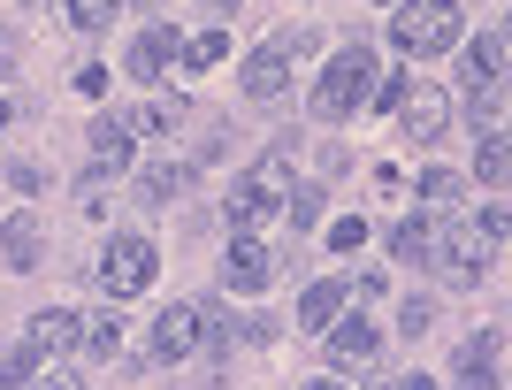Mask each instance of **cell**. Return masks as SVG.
<instances>
[{
	"mask_svg": "<svg viewBox=\"0 0 512 390\" xmlns=\"http://www.w3.org/2000/svg\"><path fill=\"white\" fill-rule=\"evenodd\" d=\"M375 77H383V62H375L367 46H344V54H329V69L314 77V115H321V123L360 115V108H367V92H375Z\"/></svg>",
	"mask_w": 512,
	"mask_h": 390,
	"instance_id": "1",
	"label": "cell"
},
{
	"mask_svg": "<svg viewBox=\"0 0 512 390\" xmlns=\"http://www.w3.org/2000/svg\"><path fill=\"white\" fill-rule=\"evenodd\" d=\"M390 39H398V54H444L451 39H459V8L451 0H398V16H390Z\"/></svg>",
	"mask_w": 512,
	"mask_h": 390,
	"instance_id": "2",
	"label": "cell"
},
{
	"mask_svg": "<svg viewBox=\"0 0 512 390\" xmlns=\"http://www.w3.org/2000/svg\"><path fill=\"white\" fill-rule=\"evenodd\" d=\"M153 276H161V253H153V238H107V253H100V291H107L115 306L138 299Z\"/></svg>",
	"mask_w": 512,
	"mask_h": 390,
	"instance_id": "3",
	"label": "cell"
},
{
	"mask_svg": "<svg viewBox=\"0 0 512 390\" xmlns=\"http://www.w3.org/2000/svg\"><path fill=\"white\" fill-rule=\"evenodd\" d=\"M428 260H444L451 276L467 283V276H482V268H490V260H497V238H490V230H482V222H474V215H451L444 230L428 238Z\"/></svg>",
	"mask_w": 512,
	"mask_h": 390,
	"instance_id": "4",
	"label": "cell"
},
{
	"mask_svg": "<svg viewBox=\"0 0 512 390\" xmlns=\"http://www.w3.org/2000/svg\"><path fill=\"white\" fill-rule=\"evenodd\" d=\"M299 62H306V39H299V31L268 39V46L253 54V62H245V92H253V100H276V92L291 85V77H299Z\"/></svg>",
	"mask_w": 512,
	"mask_h": 390,
	"instance_id": "5",
	"label": "cell"
},
{
	"mask_svg": "<svg viewBox=\"0 0 512 390\" xmlns=\"http://www.w3.org/2000/svg\"><path fill=\"white\" fill-rule=\"evenodd\" d=\"M237 184H245V199L268 215V207H283V199L299 192V153H291V146H268L253 161V176H237Z\"/></svg>",
	"mask_w": 512,
	"mask_h": 390,
	"instance_id": "6",
	"label": "cell"
},
{
	"mask_svg": "<svg viewBox=\"0 0 512 390\" xmlns=\"http://www.w3.org/2000/svg\"><path fill=\"white\" fill-rule=\"evenodd\" d=\"M77 345H85V314H69V306L31 314V360H69Z\"/></svg>",
	"mask_w": 512,
	"mask_h": 390,
	"instance_id": "7",
	"label": "cell"
},
{
	"mask_svg": "<svg viewBox=\"0 0 512 390\" xmlns=\"http://www.w3.org/2000/svg\"><path fill=\"white\" fill-rule=\"evenodd\" d=\"M207 345V306H169L161 322H153V352L161 360H192Z\"/></svg>",
	"mask_w": 512,
	"mask_h": 390,
	"instance_id": "8",
	"label": "cell"
},
{
	"mask_svg": "<svg viewBox=\"0 0 512 390\" xmlns=\"http://www.w3.org/2000/svg\"><path fill=\"white\" fill-rule=\"evenodd\" d=\"M321 345H329V368H375V352H383V329L375 322H329L321 329Z\"/></svg>",
	"mask_w": 512,
	"mask_h": 390,
	"instance_id": "9",
	"label": "cell"
},
{
	"mask_svg": "<svg viewBox=\"0 0 512 390\" xmlns=\"http://www.w3.org/2000/svg\"><path fill=\"white\" fill-rule=\"evenodd\" d=\"M222 283H230L237 299H260V291L276 283V253H268V245H253V238H237L230 260H222Z\"/></svg>",
	"mask_w": 512,
	"mask_h": 390,
	"instance_id": "10",
	"label": "cell"
},
{
	"mask_svg": "<svg viewBox=\"0 0 512 390\" xmlns=\"http://www.w3.org/2000/svg\"><path fill=\"white\" fill-rule=\"evenodd\" d=\"M176 54H184L176 23H153V31H138V46H130V77H138V85H161L176 69Z\"/></svg>",
	"mask_w": 512,
	"mask_h": 390,
	"instance_id": "11",
	"label": "cell"
},
{
	"mask_svg": "<svg viewBox=\"0 0 512 390\" xmlns=\"http://www.w3.org/2000/svg\"><path fill=\"white\" fill-rule=\"evenodd\" d=\"M497 368H505V329H482L459 345V383L467 390H497Z\"/></svg>",
	"mask_w": 512,
	"mask_h": 390,
	"instance_id": "12",
	"label": "cell"
},
{
	"mask_svg": "<svg viewBox=\"0 0 512 390\" xmlns=\"http://www.w3.org/2000/svg\"><path fill=\"white\" fill-rule=\"evenodd\" d=\"M344 306H352V291H344V276H329V283H306V291H299V329H306V337H321V329L337 322Z\"/></svg>",
	"mask_w": 512,
	"mask_h": 390,
	"instance_id": "13",
	"label": "cell"
},
{
	"mask_svg": "<svg viewBox=\"0 0 512 390\" xmlns=\"http://www.w3.org/2000/svg\"><path fill=\"white\" fill-rule=\"evenodd\" d=\"M39 253H46L39 215H8V222H0V260H8L16 276H31V268H39Z\"/></svg>",
	"mask_w": 512,
	"mask_h": 390,
	"instance_id": "14",
	"label": "cell"
},
{
	"mask_svg": "<svg viewBox=\"0 0 512 390\" xmlns=\"http://www.w3.org/2000/svg\"><path fill=\"white\" fill-rule=\"evenodd\" d=\"M184 192H192V169H184V161H153V169H138V207H176Z\"/></svg>",
	"mask_w": 512,
	"mask_h": 390,
	"instance_id": "15",
	"label": "cell"
},
{
	"mask_svg": "<svg viewBox=\"0 0 512 390\" xmlns=\"http://www.w3.org/2000/svg\"><path fill=\"white\" fill-rule=\"evenodd\" d=\"M130 138H138V130H130V115H100V123H92V169H130Z\"/></svg>",
	"mask_w": 512,
	"mask_h": 390,
	"instance_id": "16",
	"label": "cell"
},
{
	"mask_svg": "<svg viewBox=\"0 0 512 390\" xmlns=\"http://www.w3.org/2000/svg\"><path fill=\"white\" fill-rule=\"evenodd\" d=\"M398 115H406V138H436V130L451 123V100H444L436 85H413V92H406V108H398Z\"/></svg>",
	"mask_w": 512,
	"mask_h": 390,
	"instance_id": "17",
	"label": "cell"
},
{
	"mask_svg": "<svg viewBox=\"0 0 512 390\" xmlns=\"http://www.w3.org/2000/svg\"><path fill=\"white\" fill-rule=\"evenodd\" d=\"M467 77L474 85H505V31H482L467 46Z\"/></svg>",
	"mask_w": 512,
	"mask_h": 390,
	"instance_id": "18",
	"label": "cell"
},
{
	"mask_svg": "<svg viewBox=\"0 0 512 390\" xmlns=\"http://www.w3.org/2000/svg\"><path fill=\"white\" fill-rule=\"evenodd\" d=\"M130 130H138V138H176V130H184V100H169V92L146 100V108L130 115Z\"/></svg>",
	"mask_w": 512,
	"mask_h": 390,
	"instance_id": "19",
	"label": "cell"
},
{
	"mask_svg": "<svg viewBox=\"0 0 512 390\" xmlns=\"http://www.w3.org/2000/svg\"><path fill=\"white\" fill-rule=\"evenodd\" d=\"M77 352H100V360H115V352H123V314H115V306L85 314V345H77Z\"/></svg>",
	"mask_w": 512,
	"mask_h": 390,
	"instance_id": "20",
	"label": "cell"
},
{
	"mask_svg": "<svg viewBox=\"0 0 512 390\" xmlns=\"http://www.w3.org/2000/svg\"><path fill=\"white\" fill-rule=\"evenodd\" d=\"M505 169H512L505 130H482V146H474V176H482V184H505Z\"/></svg>",
	"mask_w": 512,
	"mask_h": 390,
	"instance_id": "21",
	"label": "cell"
},
{
	"mask_svg": "<svg viewBox=\"0 0 512 390\" xmlns=\"http://www.w3.org/2000/svg\"><path fill=\"white\" fill-rule=\"evenodd\" d=\"M428 238H436V222H398V230H390V253L398 260H428Z\"/></svg>",
	"mask_w": 512,
	"mask_h": 390,
	"instance_id": "22",
	"label": "cell"
},
{
	"mask_svg": "<svg viewBox=\"0 0 512 390\" xmlns=\"http://www.w3.org/2000/svg\"><path fill=\"white\" fill-rule=\"evenodd\" d=\"M123 16V0H69V23L77 31H100V23H115Z\"/></svg>",
	"mask_w": 512,
	"mask_h": 390,
	"instance_id": "23",
	"label": "cell"
},
{
	"mask_svg": "<svg viewBox=\"0 0 512 390\" xmlns=\"http://www.w3.org/2000/svg\"><path fill=\"white\" fill-rule=\"evenodd\" d=\"M222 54H230V31H199V39L184 46V62H192V69H214Z\"/></svg>",
	"mask_w": 512,
	"mask_h": 390,
	"instance_id": "24",
	"label": "cell"
},
{
	"mask_svg": "<svg viewBox=\"0 0 512 390\" xmlns=\"http://www.w3.org/2000/svg\"><path fill=\"white\" fill-rule=\"evenodd\" d=\"M421 199L428 207H459V176L451 169H421Z\"/></svg>",
	"mask_w": 512,
	"mask_h": 390,
	"instance_id": "25",
	"label": "cell"
},
{
	"mask_svg": "<svg viewBox=\"0 0 512 390\" xmlns=\"http://www.w3.org/2000/svg\"><path fill=\"white\" fill-rule=\"evenodd\" d=\"M283 215H291V230H314V222H321V192H314V184H299V192L283 199Z\"/></svg>",
	"mask_w": 512,
	"mask_h": 390,
	"instance_id": "26",
	"label": "cell"
},
{
	"mask_svg": "<svg viewBox=\"0 0 512 390\" xmlns=\"http://www.w3.org/2000/svg\"><path fill=\"white\" fill-rule=\"evenodd\" d=\"M406 92H413V77H406V69H383L367 100H375V108H406Z\"/></svg>",
	"mask_w": 512,
	"mask_h": 390,
	"instance_id": "27",
	"label": "cell"
},
{
	"mask_svg": "<svg viewBox=\"0 0 512 390\" xmlns=\"http://www.w3.org/2000/svg\"><path fill=\"white\" fill-rule=\"evenodd\" d=\"M0 390H31V345H23V352H0Z\"/></svg>",
	"mask_w": 512,
	"mask_h": 390,
	"instance_id": "28",
	"label": "cell"
},
{
	"mask_svg": "<svg viewBox=\"0 0 512 390\" xmlns=\"http://www.w3.org/2000/svg\"><path fill=\"white\" fill-rule=\"evenodd\" d=\"M398 329H406V337H428V329H436V299H406Z\"/></svg>",
	"mask_w": 512,
	"mask_h": 390,
	"instance_id": "29",
	"label": "cell"
},
{
	"mask_svg": "<svg viewBox=\"0 0 512 390\" xmlns=\"http://www.w3.org/2000/svg\"><path fill=\"white\" fill-rule=\"evenodd\" d=\"M329 245H337V253H360V245H367V222H360V215H344L337 230H329Z\"/></svg>",
	"mask_w": 512,
	"mask_h": 390,
	"instance_id": "30",
	"label": "cell"
},
{
	"mask_svg": "<svg viewBox=\"0 0 512 390\" xmlns=\"http://www.w3.org/2000/svg\"><path fill=\"white\" fill-rule=\"evenodd\" d=\"M31 390H85V383H77V375H69V368H46V375H39V383H31Z\"/></svg>",
	"mask_w": 512,
	"mask_h": 390,
	"instance_id": "31",
	"label": "cell"
},
{
	"mask_svg": "<svg viewBox=\"0 0 512 390\" xmlns=\"http://www.w3.org/2000/svg\"><path fill=\"white\" fill-rule=\"evenodd\" d=\"M390 390H436L428 375H390Z\"/></svg>",
	"mask_w": 512,
	"mask_h": 390,
	"instance_id": "32",
	"label": "cell"
},
{
	"mask_svg": "<svg viewBox=\"0 0 512 390\" xmlns=\"http://www.w3.org/2000/svg\"><path fill=\"white\" fill-rule=\"evenodd\" d=\"M8 62H16V39H8V31H0V69H8Z\"/></svg>",
	"mask_w": 512,
	"mask_h": 390,
	"instance_id": "33",
	"label": "cell"
},
{
	"mask_svg": "<svg viewBox=\"0 0 512 390\" xmlns=\"http://www.w3.org/2000/svg\"><path fill=\"white\" fill-rule=\"evenodd\" d=\"M214 8H222V16H230V8H245V0H214Z\"/></svg>",
	"mask_w": 512,
	"mask_h": 390,
	"instance_id": "34",
	"label": "cell"
},
{
	"mask_svg": "<svg viewBox=\"0 0 512 390\" xmlns=\"http://www.w3.org/2000/svg\"><path fill=\"white\" fill-rule=\"evenodd\" d=\"M306 390H344V383H306Z\"/></svg>",
	"mask_w": 512,
	"mask_h": 390,
	"instance_id": "35",
	"label": "cell"
},
{
	"mask_svg": "<svg viewBox=\"0 0 512 390\" xmlns=\"http://www.w3.org/2000/svg\"><path fill=\"white\" fill-rule=\"evenodd\" d=\"M0 130H8V100H0Z\"/></svg>",
	"mask_w": 512,
	"mask_h": 390,
	"instance_id": "36",
	"label": "cell"
}]
</instances>
